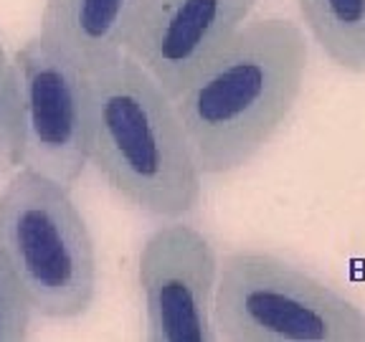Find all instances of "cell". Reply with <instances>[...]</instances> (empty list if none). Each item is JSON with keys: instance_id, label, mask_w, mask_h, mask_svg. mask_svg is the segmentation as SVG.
Instances as JSON below:
<instances>
[{"instance_id": "cell-1", "label": "cell", "mask_w": 365, "mask_h": 342, "mask_svg": "<svg viewBox=\"0 0 365 342\" xmlns=\"http://www.w3.org/2000/svg\"><path fill=\"white\" fill-rule=\"evenodd\" d=\"M307 56L297 23L259 18L173 99L200 175L239 170L272 140L302 94Z\"/></svg>"}, {"instance_id": "cell-2", "label": "cell", "mask_w": 365, "mask_h": 342, "mask_svg": "<svg viewBox=\"0 0 365 342\" xmlns=\"http://www.w3.org/2000/svg\"><path fill=\"white\" fill-rule=\"evenodd\" d=\"M89 162L127 203L155 218H182L200 203L195 165L175 104L130 56L89 74Z\"/></svg>"}, {"instance_id": "cell-3", "label": "cell", "mask_w": 365, "mask_h": 342, "mask_svg": "<svg viewBox=\"0 0 365 342\" xmlns=\"http://www.w3.org/2000/svg\"><path fill=\"white\" fill-rule=\"evenodd\" d=\"M71 188L26 170L0 193V246L34 312L84 314L97 296V249Z\"/></svg>"}, {"instance_id": "cell-4", "label": "cell", "mask_w": 365, "mask_h": 342, "mask_svg": "<svg viewBox=\"0 0 365 342\" xmlns=\"http://www.w3.org/2000/svg\"><path fill=\"white\" fill-rule=\"evenodd\" d=\"M213 327L228 342H365V309L274 254L234 251L218 261Z\"/></svg>"}, {"instance_id": "cell-5", "label": "cell", "mask_w": 365, "mask_h": 342, "mask_svg": "<svg viewBox=\"0 0 365 342\" xmlns=\"http://www.w3.org/2000/svg\"><path fill=\"white\" fill-rule=\"evenodd\" d=\"M18 165L71 188L89 165V74L34 36L13 56Z\"/></svg>"}, {"instance_id": "cell-6", "label": "cell", "mask_w": 365, "mask_h": 342, "mask_svg": "<svg viewBox=\"0 0 365 342\" xmlns=\"http://www.w3.org/2000/svg\"><path fill=\"white\" fill-rule=\"evenodd\" d=\"M137 276L150 340L208 342L216 337L218 256L203 231L178 218L160 226L140 251Z\"/></svg>"}, {"instance_id": "cell-7", "label": "cell", "mask_w": 365, "mask_h": 342, "mask_svg": "<svg viewBox=\"0 0 365 342\" xmlns=\"http://www.w3.org/2000/svg\"><path fill=\"white\" fill-rule=\"evenodd\" d=\"M251 0H150L125 48L175 99L234 38Z\"/></svg>"}, {"instance_id": "cell-8", "label": "cell", "mask_w": 365, "mask_h": 342, "mask_svg": "<svg viewBox=\"0 0 365 342\" xmlns=\"http://www.w3.org/2000/svg\"><path fill=\"white\" fill-rule=\"evenodd\" d=\"M150 0H46L38 36L81 71L94 74L125 56Z\"/></svg>"}, {"instance_id": "cell-9", "label": "cell", "mask_w": 365, "mask_h": 342, "mask_svg": "<svg viewBox=\"0 0 365 342\" xmlns=\"http://www.w3.org/2000/svg\"><path fill=\"white\" fill-rule=\"evenodd\" d=\"M319 48L337 66L365 74V0H297Z\"/></svg>"}, {"instance_id": "cell-10", "label": "cell", "mask_w": 365, "mask_h": 342, "mask_svg": "<svg viewBox=\"0 0 365 342\" xmlns=\"http://www.w3.org/2000/svg\"><path fill=\"white\" fill-rule=\"evenodd\" d=\"M31 317H34V307L0 246V342L23 340L29 335Z\"/></svg>"}, {"instance_id": "cell-11", "label": "cell", "mask_w": 365, "mask_h": 342, "mask_svg": "<svg viewBox=\"0 0 365 342\" xmlns=\"http://www.w3.org/2000/svg\"><path fill=\"white\" fill-rule=\"evenodd\" d=\"M18 167V99L16 71L0 46V175Z\"/></svg>"}, {"instance_id": "cell-12", "label": "cell", "mask_w": 365, "mask_h": 342, "mask_svg": "<svg viewBox=\"0 0 365 342\" xmlns=\"http://www.w3.org/2000/svg\"><path fill=\"white\" fill-rule=\"evenodd\" d=\"M251 3H254V0H251Z\"/></svg>"}]
</instances>
